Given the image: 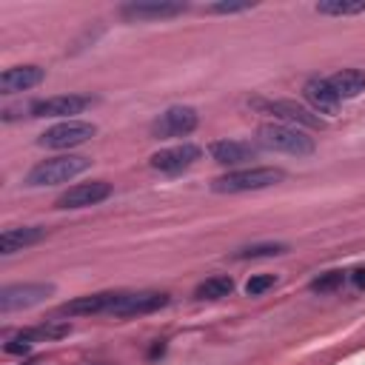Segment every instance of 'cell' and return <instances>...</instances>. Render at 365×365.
Here are the masks:
<instances>
[{"label": "cell", "mask_w": 365, "mask_h": 365, "mask_svg": "<svg viewBox=\"0 0 365 365\" xmlns=\"http://www.w3.org/2000/svg\"><path fill=\"white\" fill-rule=\"evenodd\" d=\"M31 345H34V342L26 336V331H20V334H14L11 339H6V345H3V348H6V354L20 356V354H29V351H31Z\"/></svg>", "instance_id": "obj_25"}, {"label": "cell", "mask_w": 365, "mask_h": 365, "mask_svg": "<svg viewBox=\"0 0 365 365\" xmlns=\"http://www.w3.org/2000/svg\"><path fill=\"white\" fill-rule=\"evenodd\" d=\"M328 83L334 86V91L342 100H351V97H359L365 91V71L362 68H342V71L331 74Z\"/></svg>", "instance_id": "obj_18"}, {"label": "cell", "mask_w": 365, "mask_h": 365, "mask_svg": "<svg viewBox=\"0 0 365 365\" xmlns=\"http://www.w3.org/2000/svg\"><path fill=\"white\" fill-rule=\"evenodd\" d=\"M285 180V171L282 168H274V165H254V168H237V171H228L222 177H217L211 182V188L217 194H245V191H259V188H271L277 182Z\"/></svg>", "instance_id": "obj_2"}, {"label": "cell", "mask_w": 365, "mask_h": 365, "mask_svg": "<svg viewBox=\"0 0 365 365\" xmlns=\"http://www.w3.org/2000/svg\"><path fill=\"white\" fill-rule=\"evenodd\" d=\"M302 94H305V100H308L314 114H336L339 106H342V97L334 91L328 77H311L302 86Z\"/></svg>", "instance_id": "obj_15"}, {"label": "cell", "mask_w": 365, "mask_h": 365, "mask_svg": "<svg viewBox=\"0 0 365 365\" xmlns=\"http://www.w3.org/2000/svg\"><path fill=\"white\" fill-rule=\"evenodd\" d=\"M202 157V148L194 145V143H180V145H171V148H160L148 157V165L160 174H180L185 168H191L197 160Z\"/></svg>", "instance_id": "obj_8"}, {"label": "cell", "mask_w": 365, "mask_h": 365, "mask_svg": "<svg viewBox=\"0 0 365 365\" xmlns=\"http://www.w3.org/2000/svg\"><path fill=\"white\" fill-rule=\"evenodd\" d=\"M94 134H97V125L94 123H86V120H63V123L46 128L37 143L46 145V148H74V145L88 143Z\"/></svg>", "instance_id": "obj_4"}, {"label": "cell", "mask_w": 365, "mask_h": 365, "mask_svg": "<svg viewBox=\"0 0 365 365\" xmlns=\"http://www.w3.org/2000/svg\"><path fill=\"white\" fill-rule=\"evenodd\" d=\"M91 160L80 157V154H60V157H48L40 160L29 174H26V185L29 188H43V185H60L74 180L77 174L88 171Z\"/></svg>", "instance_id": "obj_1"}, {"label": "cell", "mask_w": 365, "mask_h": 365, "mask_svg": "<svg viewBox=\"0 0 365 365\" xmlns=\"http://www.w3.org/2000/svg\"><path fill=\"white\" fill-rule=\"evenodd\" d=\"M208 154H211L214 163L234 168V165L251 163V160L259 154V145H254V143H248V140H217V143L208 145Z\"/></svg>", "instance_id": "obj_14"}, {"label": "cell", "mask_w": 365, "mask_h": 365, "mask_svg": "<svg viewBox=\"0 0 365 365\" xmlns=\"http://www.w3.org/2000/svg\"><path fill=\"white\" fill-rule=\"evenodd\" d=\"M254 9V3H211L205 6L208 14H237V11H248Z\"/></svg>", "instance_id": "obj_26"}, {"label": "cell", "mask_w": 365, "mask_h": 365, "mask_svg": "<svg viewBox=\"0 0 365 365\" xmlns=\"http://www.w3.org/2000/svg\"><path fill=\"white\" fill-rule=\"evenodd\" d=\"M54 294L51 282H20V285H6L0 291V311L11 314V311H23V308H34L43 299H48Z\"/></svg>", "instance_id": "obj_7"}, {"label": "cell", "mask_w": 365, "mask_h": 365, "mask_svg": "<svg viewBox=\"0 0 365 365\" xmlns=\"http://www.w3.org/2000/svg\"><path fill=\"white\" fill-rule=\"evenodd\" d=\"M188 6L185 3H171V0H134V3H125L120 6V14L125 20H168V17H180L185 14Z\"/></svg>", "instance_id": "obj_10"}, {"label": "cell", "mask_w": 365, "mask_h": 365, "mask_svg": "<svg viewBox=\"0 0 365 365\" xmlns=\"http://www.w3.org/2000/svg\"><path fill=\"white\" fill-rule=\"evenodd\" d=\"M171 302V297L165 291H120L114 308L108 317H143V314H154L160 308H165Z\"/></svg>", "instance_id": "obj_6"}, {"label": "cell", "mask_w": 365, "mask_h": 365, "mask_svg": "<svg viewBox=\"0 0 365 365\" xmlns=\"http://www.w3.org/2000/svg\"><path fill=\"white\" fill-rule=\"evenodd\" d=\"M94 100L86 94H60V97H46V100H34L29 106L31 117H66L74 120V114H83Z\"/></svg>", "instance_id": "obj_9"}, {"label": "cell", "mask_w": 365, "mask_h": 365, "mask_svg": "<svg viewBox=\"0 0 365 365\" xmlns=\"http://www.w3.org/2000/svg\"><path fill=\"white\" fill-rule=\"evenodd\" d=\"M257 140H259L262 148L282 151V154H291V157H308L317 148L314 137H308L302 128L285 125V123H265V125H259L257 128Z\"/></svg>", "instance_id": "obj_3"}, {"label": "cell", "mask_w": 365, "mask_h": 365, "mask_svg": "<svg viewBox=\"0 0 365 365\" xmlns=\"http://www.w3.org/2000/svg\"><path fill=\"white\" fill-rule=\"evenodd\" d=\"M46 237V228L43 225H23V228H6L0 234V254H14V251H23L29 245H37L40 240Z\"/></svg>", "instance_id": "obj_17"}, {"label": "cell", "mask_w": 365, "mask_h": 365, "mask_svg": "<svg viewBox=\"0 0 365 365\" xmlns=\"http://www.w3.org/2000/svg\"><path fill=\"white\" fill-rule=\"evenodd\" d=\"M342 282H345V271H325V274H319L317 279H311V291H314V294H331V291H336Z\"/></svg>", "instance_id": "obj_23"}, {"label": "cell", "mask_w": 365, "mask_h": 365, "mask_svg": "<svg viewBox=\"0 0 365 365\" xmlns=\"http://www.w3.org/2000/svg\"><path fill=\"white\" fill-rule=\"evenodd\" d=\"M46 71L40 66H11L0 74V91L3 94H17V91H29L37 83H43Z\"/></svg>", "instance_id": "obj_16"}, {"label": "cell", "mask_w": 365, "mask_h": 365, "mask_svg": "<svg viewBox=\"0 0 365 365\" xmlns=\"http://www.w3.org/2000/svg\"><path fill=\"white\" fill-rule=\"evenodd\" d=\"M68 331H71L68 322H63V319H51V322L26 328V336H29L31 342H48V339H60V336H66Z\"/></svg>", "instance_id": "obj_20"}, {"label": "cell", "mask_w": 365, "mask_h": 365, "mask_svg": "<svg viewBox=\"0 0 365 365\" xmlns=\"http://www.w3.org/2000/svg\"><path fill=\"white\" fill-rule=\"evenodd\" d=\"M351 282H354V288H359V291H365V265H356L351 274Z\"/></svg>", "instance_id": "obj_27"}, {"label": "cell", "mask_w": 365, "mask_h": 365, "mask_svg": "<svg viewBox=\"0 0 365 365\" xmlns=\"http://www.w3.org/2000/svg\"><path fill=\"white\" fill-rule=\"evenodd\" d=\"M268 114H274L277 120H285V125H302V128H322V117L314 114L311 108L294 103V100H268L259 103Z\"/></svg>", "instance_id": "obj_13"}, {"label": "cell", "mask_w": 365, "mask_h": 365, "mask_svg": "<svg viewBox=\"0 0 365 365\" xmlns=\"http://www.w3.org/2000/svg\"><path fill=\"white\" fill-rule=\"evenodd\" d=\"M317 14H331V17H351V14H362L365 11V0L359 3H345V0H325L314 6Z\"/></svg>", "instance_id": "obj_22"}, {"label": "cell", "mask_w": 365, "mask_h": 365, "mask_svg": "<svg viewBox=\"0 0 365 365\" xmlns=\"http://www.w3.org/2000/svg\"><path fill=\"white\" fill-rule=\"evenodd\" d=\"M277 285V277L274 274H254L248 282H245V294L248 297H259V294H265L268 288H274Z\"/></svg>", "instance_id": "obj_24"}, {"label": "cell", "mask_w": 365, "mask_h": 365, "mask_svg": "<svg viewBox=\"0 0 365 365\" xmlns=\"http://www.w3.org/2000/svg\"><path fill=\"white\" fill-rule=\"evenodd\" d=\"M231 291H234V279L225 277V274H220V277L202 279V282L197 285L194 297H197V299H222V297H228Z\"/></svg>", "instance_id": "obj_19"}, {"label": "cell", "mask_w": 365, "mask_h": 365, "mask_svg": "<svg viewBox=\"0 0 365 365\" xmlns=\"http://www.w3.org/2000/svg\"><path fill=\"white\" fill-rule=\"evenodd\" d=\"M285 251H288L285 242H257V245H245V248L234 251V259H259V257H277Z\"/></svg>", "instance_id": "obj_21"}, {"label": "cell", "mask_w": 365, "mask_h": 365, "mask_svg": "<svg viewBox=\"0 0 365 365\" xmlns=\"http://www.w3.org/2000/svg\"><path fill=\"white\" fill-rule=\"evenodd\" d=\"M200 114L191 106H171L165 108L154 123H151V137L157 140H171V137H185L197 128Z\"/></svg>", "instance_id": "obj_5"}, {"label": "cell", "mask_w": 365, "mask_h": 365, "mask_svg": "<svg viewBox=\"0 0 365 365\" xmlns=\"http://www.w3.org/2000/svg\"><path fill=\"white\" fill-rule=\"evenodd\" d=\"M108 197H111V185L106 180H91V182H77L68 191H63L54 205L57 208H88Z\"/></svg>", "instance_id": "obj_11"}, {"label": "cell", "mask_w": 365, "mask_h": 365, "mask_svg": "<svg viewBox=\"0 0 365 365\" xmlns=\"http://www.w3.org/2000/svg\"><path fill=\"white\" fill-rule=\"evenodd\" d=\"M120 291H100V294H86L77 299H68L57 308L60 317H91V314H111Z\"/></svg>", "instance_id": "obj_12"}, {"label": "cell", "mask_w": 365, "mask_h": 365, "mask_svg": "<svg viewBox=\"0 0 365 365\" xmlns=\"http://www.w3.org/2000/svg\"><path fill=\"white\" fill-rule=\"evenodd\" d=\"M165 354V339H157L154 345H151V351H148V359H157V356H163Z\"/></svg>", "instance_id": "obj_28"}]
</instances>
